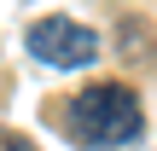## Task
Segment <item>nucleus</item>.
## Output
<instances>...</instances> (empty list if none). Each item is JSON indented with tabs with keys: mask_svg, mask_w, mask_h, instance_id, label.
Returning a JSON list of instances; mask_svg holds the SVG:
<instances>
[{
	"mask_svg": "<svg viewBox=\"0 0 157 151\" xmlns=\"http://www.w3.org/2000/svg\"><path fill=\"white\" fill-rule=\"evenodd\" d=\"M23 41H29V58H41L52 70H87L99 58V29H87L76 17H41V23H29Z\"/></svg>",
	"mask_w": 157,
	"mask_h": 151,
	"instance_id": "nucleus-2",
	"label": "nucleus"
},
{
	"mask_svg": "<svg viewBox=\"0 0 157 151\" xmlns=\"http://www.w3.org/2000/svg\"><path fill=\"white\" fill-rule=\"evenodd\" d=\"M0 151H35V140L17 134V128H0Z\"/></svg>",
	"mask_w": 157,
	"mask_h": 151,
	"instance_id": "nucleus-3",
	"label": "nucleus"
},
{
	"mask_svg": "<svg viewBox=\"0 0 157 151\" xmlns=\"http://www.w3.org/2000/svg\"><path fill=\"white\" fill-rule=\"evenodd\" d=\"M64 128H70L82 145L122 151V145H134V140H140L146 111H140L134 87H122V81H93V87H82V93L64 105Z\"/></svg>",
	"mask_w": 157,
	"mask_h": 151,
	"instance_id": "nucleus-1",
	"label": "nucleus"
}]
</instances>
